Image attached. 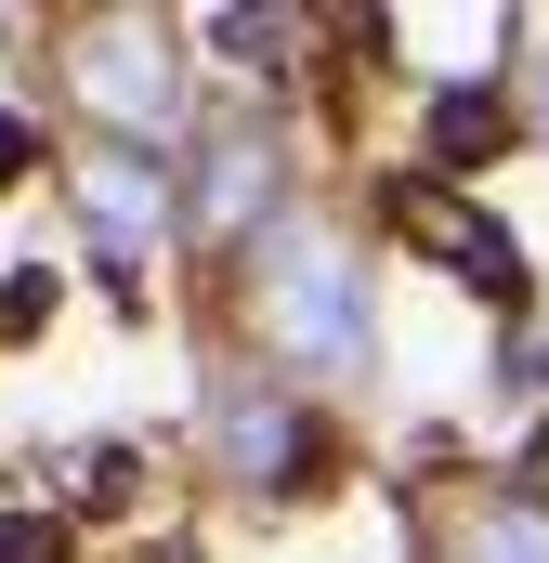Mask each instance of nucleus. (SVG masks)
I'll list each match as a JSON object with an SVG mask.
<instances>
[{
	"label": "nucleus",
	"mask_w": 549,
	"mask_h": 563,
	"mask_svg": "<svg viewBox=\"0 0 549 563\" xmlns=\"http://www.w3.org/2000/svg\"><path fill=\"white\" fill-rule=\"evenodd\" d=\"M249 301H262L274 354H301V367H367V276H354V250H340L327 223H274Z\"/></svg>",
	"instance_id": "obj_1"
},
{
	"label": "nucleus",
	"mask_w": 549,
	"mask_h": 563,
	"mask_svg": "<svg viewBox=\"0 0 549 563\" xmlns=\"http://www.w3.org/2000/svg\"><path fill=\"white\" fill-rule=\"evenodd\" d=\"M79 92H92V119H119L132 157L170 119H183V79H170V40L144 26V13H105V26H79Z\"/></svg>",
	"instance_id": "obj_2"
},
{
	"label": "nucleus",
	"mask_w": 549,
	"mask_h": 563,
	"mask_svg": "<svg viewBox=\"0 0 549 563\" xmlns=\"http://www.w3.org/2000/svg\"><path fill=\"white\" fill-rule=\"evenodd\" d=\"M79 223H92V250H105V263H144V250L170 236V170L132 157V144H119V157H92V170H79Z\"/></svg>",
	"instance_id": "obj_3"
},
{
	"label": "nucleus",
	"mask_w": 549,
	"mask_h": 563,
	"mask_svg": "<svg viewBox=\"0 0 549 563\" xmlns=\"http://www.w3.org/2000/svg\"><path fill=\"white\" fill-rule=\"evenodd\" d=\"M393 223H406L432 263H458V276L484 288V301H524V250H511V236H497L484 210H458L445 184H406V210H393Z\"/></svg>",
	"instance_id": "obj_4"
},
{
	"label": "nucleus",
	"mask_w": 549,
	"mask_h": 563,
	"mask_svg": "<svg viewBox=\"0 0 549 563\" xmlns=\"http://www.w3.org/2000/svg\"><path fill=\"white\" fill-rule=\"evenodd\" d=\"M223 459H236V485H288V472H314V420L288 394H236L223 407Z\"/></svg>",
	"instance_id": "obj_5"
},
{
	"label": "nucleus",
	"mask_w": 549,
	"mask_h": 563,
	"mask_svg": "<svg viewBox=\"0 0 549 563\" xmlns=\"http://www.w3.org/2000/svg\"><path fill=\"white\" fill-rule=\"evenodd\" d=\"M249 210H262V132H223L197 170V223H249Z\"/></svg>",
	"instance_id": "obj_6"
},
{
	"label": "nucleus",
	"mask_w": 549,
	"mask_h": 563,
	"mask_svg": "<svg viewBox=\"0 0 549 563\" xmlns=\"http://www.w3.org/2000/svg\"><path fill=\"white\" fill-rule=\"evenodd\" d=\"M458 563H549V511H537V498H511V511H484Z\"/></svg>",
	"instance_id": "obj_7"
},
{
	"label": "nucleus",
	"mask_w": 549,
	"mask_h": 563,
	"mask_svg": "<svg viewBox=\"0 0 549 563\" xmlns=\"http://www.w3.org/2000/svg\"><path fill=\"white\" fill-rule=\"evenodd\" d=\"M511 119H497V92H445V119H432V144L445 157H471V144H497Z\"/></svg>",
	"instance_id": "obj_8"
},
{
	"label": "nucleus",
	"mask_w": 549,
	"mask_h": 563,
	"mask_svg": "<svg viewBox=\"0 0 549 563\" xmlns=\"http://www.w3.org/2000/svg\"><path fill=\"white\" fill-rule=\"evenodd\" d=\"M0 563H66V525H40V511H13V525H0Z\"/></svg>",
	"instance_id": "obj_9"
},
{
	"label": "nucleus",
	"mask_w": 549,
	"mask_h": 563,
	"mask_svg": "<svg viewBox=\"0 0 549 563\" xmlns=\"http://www.w3.org/2000/svg\"><path fill=\"white\" fill-rule=\"evenodd\" d=\"M26 157H40V132H26V119H0V184H13Z\"/></svg>",
	"instance_id": "obj_10"
}]
</instances>
